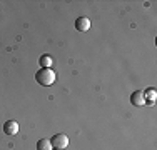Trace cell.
<instances>
[{"mask_svg": "<svg viewBox=\"0 0 157 150\" xmlns=\"http://www.w3.org/2000/svg\"><path fill=\"white\" fill-rule=\"evenodd\" d=\"M55 78H57V75L52 69H40L39 72L35 73V80L37 84L44 85V87H48V85H52L55 82Z\"/></svg>", "mask_w": 157, "mask_h": 150, "instance_id": "1", "label": "cell"}, {"mask_svg": "<svg viewBox=\"0 0 157 150\" xmlns=\"http://www.w3.org/2000/svg\"><path fill=\"white\" fill-rule=\"evenodd\" d=\"M50 144H52L54 148L63 150V148H67V145H69V137H67L65 133H57V135H54V138L50 140Z\"/></svg>", "mask_w": 157, "mask_h": 150, "instance_id": "2", "label": "cell"}, {"mask_svg": "<svg viewBox=\"0 0 157 150\" xmlns=\"http://www.w3.org/2000/svg\"><path fill=\"white\" fill-rule=\"evenodd\" d=\"M3 132H5V135H9V137L17 135L18 133V123L15 120H7V122L3 123Z\"/></svg>", "mask_w": 157, "mask_h": 150, "instance_id": "3", "label": "cell"}, {"mask_svg": "<svg viewBox=\"0 0 157 150\" xmlns=\"http://www.w3.org/2000/svg\"><path fill=\"white\" fill-rule=\"evenodd\" d=\"M130 102H132V105H136V107H142V105H145L144 92H142V90H136V92L130 95Z\"/></svg>", "mask_w": 157, "mask_h": 150, "instance_id": "4", "label": "cell"}, {"mask_svg": "<svg viewBox=\"0 0 157 150\" xmlns=\"http://www.w3.org/2000/svg\"><path fill=\"white\" fill-rule=\"evenodd\" d=\"M75 28L78 32H87V30L90 28V20H89L87 17H78L75 20Z\"/></svg>", "mask_w": 157, "mask_h": 150, "instance_id": "5", "label": "cell"}, {"mask_svg": "<svg viewBox=\"0 0 157 150\" xmlns=\"http://www.w3.org/2000/svg\"><path fill=\"white\" fill-rule=\"evenodd\" d=\"M37 150H52V144L48 138H40L37 142Z\"/></svg>", "mask_w": 157, "mask_h": 150, "instance_id": "6", "label": "cell"}, {"mask_svg": "<svg viewBox=\"0 0 157 150\" xmlns=\"http://www.w3.org/2000/svg\"><path fill=\"white\" fill-rule=\"evenodd\" d=\"M155 97H157V93H155V90H154V88H147V90L144 92V99H145V102L149 100V102L152 103V102L155 100Z\"/></svg>", "mask_w": 157, "mask_h": 150, "instance_id": "7", "label": "cell"}, {"mask_svg": "<svg viewBox=\"0 0 157 150\" xmlns=\"http://www.w3.org/2000/svg\"><path fill=\"white\" fill-rule=\"evenodd\" d=\"M40 65H42V69H50V65H52L50 55H42V57H40Z\"/></svg>", "mask_w": 157, "mask_h": 150, "instance_id": "8", "label": "cell"}, {"mask_svg": "<svg viewBox=\"0 0 157 150\" xmlns=\"http://www.w3.org/2000/svg\"><path fill=\"white\" fill-rule=\"evenodd\" d=\"M55 150H59V148H55Z\"/></svg>", "mask_w": 157, "mask_h": 150, "instance_id": "9", "label": "cell"}]
</instances>
